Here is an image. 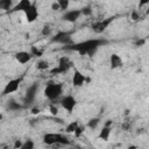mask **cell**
Instances as JSON below:
<instances>
[{"label":"cell","instance_id":"1","mask_svg":"<svg viewBox=\"0 0 149 149\" xmlns=\"http://www.w3.org/2000/svg\"><path fill=\"white\" fill-rule=\"evenodd\" d=\"M108 41L104 40V38H90L79 43H73V44H69L65 45L63 49L64 50H69V51H77L80 56H85L88 55L90 57H92L97 50L99 49V47L107 44Z\"/></svg>","mask_w":149,"mask_h":149},{"label":"cell","instance_id":"2","mask_svg":"<svg viewBox=\"0 0 149 149\" xmlns=\"http://www.w3.org/2000/svg\"><path fill=\"white\" fill-rule=\"evenodd\" d=\"M44 97L51 101L57 100L62 93H63V84L61 83H54V81H49L44 88Z\"/></svg>","mask_w":149,"mask_h":149},{"label":"cell","instance_id":"3","mask_svg":"<svg viewBox=\"0 0 149 149\" xmlns=\"http://www.w3.org/2000/svg\"><path fill=\"white\" fill-rule=\"evenodd\" d=\"M43 142L47 146H55V144H57V146H68V144H70L69 139L65 135L59 134V133H47V134H44Z\"/></svg>","mask_w":149,"mask_h":149},{"label":"cell","instance_id":"4","mask_svg":"<svg viewBox=\"0 0 149 149\" xmlns=\"http://www.w3.org/2000/svg\"><path fill=\"white\" fill-rule=\"evenodd\" d=\"M72 62L70 61V58L68 56H62L58 61V65L55 66L54 69L50 70L51 74H61V73H65L68 72L71 68H72Z\"/></svg>","mask_w":149,"mask_h":149},{"label":"cell","instance_id":"5","mask_svg":"<svg viewBox=\"0 0 149 149\" xmlns=\"http://www.w3.org/2000/svg\"><path fill=\"white\" fill-rule=\"evenodd\" d=\"M115 17L116 16H109V17H106V19H102V20H99V21H95V22H93L91 24V28H92V30L94 33L100 34V33H102V31L106 30V28L115 20Z\"/></svg>","mask_w":149,"mask_h":149},{"label":"cell","instance_id":"6","mask_svg":"<svg viewBox=\"0 0 149 149\" xmlns=\"http://www.w3.org/2000/svg\"><path fill=\"white\" fill-rule=\"evenodd\" d=\"M52 43H59L64 45L72 44V37H71V31H58L56 35L51 37Z\"/></svg>","mask_w":149,"mask_h":149},{"label":"cell","instance_id":"7","mask_svg":"<svg viewBox=\"0 0 149 149\" xmlns=\"http://www.w3.org/2000/svg\"><path fill=\"white\" fill-rule=\"evenodd\" d=\"M59 104H61V106H62L69 114H71V113L73 112L76 105H77V100H76V98H74L73 95L69 94V95L63 97V98L61 99V102H59Z\"/></svg>","mask_w":149,"mask_h":149},{"label":"cell","instance_id":"8","mask_svg":"<svg viewBox=\"0 0 149 149\" xmlns=\"http://www.w3.org/2000/svg\"><path fill=\"white\" fill-rule=\"evenodd\" d=\"M37 91H38V84L37 83H34L30 86H28V88L26 91V94H24L26 105H30L31 102H34V100L36 98V94H37Z\"/></svg>","mask_w":149,"mask_h":149},{"label":"cell","instance_id":"9","mask_svg":"<svg viewBox=\"0 0 149 149\" xmlns=\"http://www.w3.org/2000/svg\"><path fill=\"white\" fill-rule=\"evenodd\" d=\"M20 83H21V78H15V79H10L6 86L3 87L2 90V95H8L10 93H14L19 90V86H20Z\"/></svg>","mask_w":149,"mask_h":149},{"label":"cell","instance_id":"10","mask_svg":"<svg viewBox=\"0 0 149 149\" xmlns=\"http://www.w3.org/2000/svg\"><path fill=\"white\" fill-rule=\"evenodd\" d=\"M81 15V10L80 9H71V10H66L63 16H62V20L63 21H66V22H76Z\"/></svg>","mask_w":149,"mask_h":149},{"label":"cell","instance_id":"11","mask_svg":"<svg viewBox=\"0 0 149 149\" xmlns=\"http://www.w3.org/2000/svg\"><path fill=\"white\" fill-rule=\"evenodd\" d=\"M86 81H87L86 77H85L79 70L76 69L74 72H73V76H72V85H73L74 87H80V86H83Z\"/></svg>","mask_w":149,"mask_h":149},{"label":"cell","instance_id":"12","mask_svg":"<svg viewBox=\"0 0 149 149\" xmlns=\"http://www.w3.org/2000/svg\"><path fill=\"white\" fill-rule=\"evenodd\" d=\"M33 2L30 0H19V2L13 7L12 12H23L26 13L30 7H31Z\"/></svg>","mask_w":149,"mask_h":149},{"label":"cell","instance_id":"13","mask_svg":"<svg viewBox=\"0 0 149 149\" xmlns=\"http://www.w3.org/2000/svg\"><path fill=\"white\" fill-rule=\"evenodd\" d=\"M24 15H26V20H27V22H34L37 17H38V10H37V7H36V5L35 3H33L31 5V7L24 13Z\"/></svg>","mask_w":149,"mask_h":149},{"label":"cell","instance_id":"14","mask_svg":"<svg viewBox=\"0 0 149 149\" xmlns=\"http://www.w3.org/2000/svg\"><path fill=\"white\" fill-rule=\"evenodd\" d=\"M14 57L20 64H27L28 62H30L33 55L31 52H27V51H19L14 55Z\"/></svg>","mask_w":149,"mask_h":149},{"label":"cell","instance_id":"15","mask_svg":"<svg viewBox=\"0 0 149 149\" xmlns=\"http://www.w3.org/2000/svg\"><path fill=\"white\" fill-rule=\"evenodd\" d=\"M109 65L111 69H119L123 65V61L118 54H112L109 57Z\"/></svg>","mask_w":149,"mask_h":149},{"label":"cell","instance_id":"16","mask_svg":"<svg viewBox=\"0 0 149 149\" xmlns=\"http://www.w3.org/2000/svg\"><path fill=\"white\" fill-rule=\"evenodd\" d=\"M111 130H112L111 126H104V127H102V129L100 130V133H99L98 137H99L100 140H102V141H107V140L109 139Z\"/></svg>","mask_w":149,"mask_h":149},{"label":"cell","instance_id":"17","mask_svg":"<svg viewBox=\"0 0 149 149\" xmlns=\"http://www.w3.org/2000/svg\"><path fill=\"white\" fill-rule=\"evenodd\" d=\"M7 108H8L9 111L15 112V111L22 109V108H23V106H22L21 104H19L17 101H15L14 99H10V100H8V102H7Z\"/></svg>","mask_w":149,"mask_h":149},{"label":"cell","instance_id":"18","mask_svg":"<svg viewBox=\"0 0 149 149\" xmlns=\"http://www.w3.org/2000/svg\"><path fill=\"white\" fill-rule=\"evenodd\" d=\"M0 8L2 10L13 9V0H0Z\"/></svg>","mask_w":149,"mask_h":149},{"label":"cell","instance_id":"19","mask_svg":"<svg viewBox=\"0 0 149 149\" xmlns=\"http://www.w3.org/2000/svg\"><path fill=\"white\" fill-rule=\"evenodd\" d=\"M48 68H49V62L45 61V59H40V61L36 63V69L40 70V71L48 70Z\"/></svg>","mask_w":149,"mask_h":149},{"label":"cell","instance_id":"20","mask_svg":"<svg viewBox=\"0 0 149 149\" xmlns=\"http://www.w3.org/2000/svg\"><path fill=\"white\" fill-rule=\"evenodd\" d=\"M78 126H79V122L78 121H72V122H70L68 126H66V128H65V132L66 133H74L76 132V129L78 128Z\"/></svg>","mask_w":149,"mask_h":149},{"label":"cell","instance_id":"21","mask_svg":"<svg viewBox=\"0 0 149 149\" xmlns=\"http://www.w3.org/2000/svg\"><path fill=\"white\" fill-rule=\"evenodd\" d=\"M99 122H100V119H99V118H92V119L88 120V122H87V127H88L90 129H95V128L98 127Z\"/></svg>","mask_w":149,"mask_h":149},{"label":"cell","instance_id":"22","mask_svg":"<svg viewBox=\"0 0 149 149\" xmlns=\"http://www.w3.org/2000/svg\"><path fill=\"white\" fill-rule=\"evenodd\" d=\"M34 147H35V144H34L33 140L28 139V140H26V141L23 142V144H22V148H21V149H33Z\"/></svg>","mask_w":149,"mask_h":149},{"label":"cell","instance_id":"23","mask_svg":"<svg viewBox=\"0 0 149 149\" xmlns=\"http://www.w3.org/2000/svg\"><path fill=\"white\" fill-rule=\"evenodd\" d=\"M57 2H58V5H59V7H61V10H65L66 12V9L69 8V0H56Z\"/></svg>","mask_w":149,"mask_h":149},{"label":"cell","instance_id":"24","mask_svg":"<svg viewBox=\"0 0 149 149\" xmlns=\"http://www.w3.org/2000/svg\"><path fill=\"white\" fill-rule=\"evenodd\" d=\"M30 52H31L33 56H36V57H41V56L43 55V51L40 50L38 48H36L35 45H33V47L30 48Z\"/></svg>","mask_w":149,"mask_h":149},{"label":"cell","instance_id":"25","mask_svg":"<svg viewBox=\"0 0 149 149\" xmlns=\"http://www.w3.org/2000/svg\"><path fill=\"white\" fill-rule=\"evenodd\" d=\"M80 10H81V15H84V16H90L92 14V7L91 6H85Z\"/></svg>","mask_w":149,"mask_h":149},{"label":"cell","instance_id":"26","mask_svg":"<svg viewBox=\"0 0 149 149\" xmlns=\"http://www.w3.org/2000/svg\"><path fill=\"white\" fill-rule=\"evenodd\" d=\"M51 31H52V29H51V27L49 24H45L42 28V35L43 36H50L51 35Z\"/></svg>","mask_w":149,"mask_h":149},{"label":"cell","instance_id":"27","mask_svg":"<svg viewBox=\"0 0 149 149\" xmlns=\"http://www.w3.org/2000/svg\"><path fill=\"white\" fill-rule=\"evenodd\" d=\"M84 130H85V126H80V125H79L78 128H77L76 132H74V136H76V137H79V136L84 133Z\"/></svg>","mask_w":149,"mask_h":149},{"label":"cell","instance_id":"28","mask_svg":"<svg viewBox=\"0 0 149 149\" xmlns=\"http://www.w3.org/2000/svg\"><path fill=\"white\" fill-rule=\"evenodd\" d=\"M49 111H50V113H51L52 115H57V113H58V108H57L56 105H54V104H51V105L49 106Z\"/></svg>","mask_w":149,"mask_h":149},{"label":"cell","instance_id":"29","mask_svg":"<svg viewBox=\"0 0 149 149\" xmlns=\"http://www.w3.org/2000/svg\"><path fill=\"white\" fill-rule=\"evenodd\" d=\"M130 19H132L133 21H137V20H140V14L137 13V10H133V12H132V14H130Z\"/></svg>","mask_w":149,"mask_h":149},{"label":"cell","instance_id":"30","mask_svg":"<svg viewBox=\"0 0 149 149\" xmlns=\"http://www.w3.org/2000/svg\"><path fill=\"white\" fill-rule=\"evenodd\" d=\"M146 43V40L144 38H137L135 42H134V44L136 45V47H141V45H143Z\"/></svg>","mask_w":149,"mask_h":149},{"label":"cell","instance_id":"31","mask_svg":"<svg viewBox=\"0 0 149 149\" xmlns=\"http://www.w3.org/2000/svg\"><path fill=\"white\" fill-rule=\"evenodd\" d=\"M51 9L52 10H61V7H59V5H58V2L57 1H55V2H52L51 3Z\"/></svg>","mask_w":149,"mask_h":149},{"label":"cell","instance_id":"32","mask_svg":"<svg viewBox=\"0 0 149 149\" xmlns=\"http://www.w3.org/2000/svg\"><path fill=\"white\" fill-rule=\"evenodd\" d=\"M147 5H149V0H140V1H139V8L144 7V6H147Z\"/></svg>","mask_w":149,"mask_h":149},{"label":"cell","instance_id":"33","mask_svg":"<svg viewBox=\"0 0 149 149\" xmlns=\"http://www.w3.org/2000/svg\"><path fill=\"white\" fill-rule=\"evenodd\" d=\"M22 144H23V143H22L20 140H15V143H14V148H15V149H19V148H20V149H21V148H22Z\"/></svg>","mask_w":149,"mask_h":149},{"label":"cell","instance_id":"34","mask_svg":"<svg viewBox=\"0 0 149 149\" xmlns=\"http://www.w3.org/2000/svg\"><path fill=\"white\" fill-rule=\"evenodd\" d=\"M129 127H130V125H129L128 122H125V123H122V126H121V128H122L123 130H128Z\"/></svg>","mask_w":149,"mask_h":149},{"label":"cell","instance_id":"35","mask_svg":"<svg viewBox=\"0 0 149 149\" xmlns=\"http://www.w3.org/2000/svg\"><path fill=\"white\" fill-rule=\"evenodd\" d=\"M38 112H40L38 108H33V109H31V113H33V114H38Z\"/></svg>","mask_w":149,"mask_h":149},{"label":"cell","instance_id":"36","mask_svg":"<svg viewBox=\"0 0 149 149\" xmlns=\"http://www.w3.org/2000/svg\"><path fill=\"white\" fill-rule=\"evenodd\" d=\"M112 125V120H107V122L105 123V126H111Z\"/></svg>","mask_w":149,"mask_h":149},{"label":"cell","instance_id":"37","mask_svg":"<svg viewBox=\"0 0 149 149\" xmlns=\"http://www.w3.org/2000/svg\"><path fill=\"white\" fill-rule=\"evenodd\" d=\"M146 14L149 15V5H148V8H147V10H146Z\"/></svg>","mask_w":149,"mask_h":149}]
</instances>
